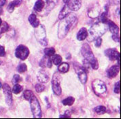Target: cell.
<instances>
[{"label": "cell", "instance_id": "6da1fadb", "mask_svg": "<svg viewBox=\"0 0 121 119\" xmlns=\"http://www.w3.org/2000/svg\"><path fill=\"white\" fill-rule=\"evenodd\" d=\"M76 21V16L73 14H69L64 18L61 19V21L59 24V29H58L59 38L63 39L65 38Z\"/></svg>", "mask_w": 121, "mask_h": 119}, {"label": "cell", "instance_id": "7a4b0ae2", "mask_svg": "<svg viewBox=\"0 0 121 119\" xmlns=\"http://www.w3.org/2000/svg\"><path fill=\"white\" fill-rule=\"evenodd\" d=\"M108 29L107 25L103 22H97L91 27L88 34V41H93L102 36Z\"/></svg>", "mask_w": 121, "mask_h": 119}, {"label": "cell", "instance_id": "3957f363", "mask_svg": "<svg viewBox=\"0 0 121 119\" xmlns=\"http://www.w3.org/2000/svg\"><path fill=\"white\" fill-rule=\"evenodd\" d=\"M29 101L31 103V110L33 115V118L35 119L41 118L42 116V112L40 104L39 103L38 99L35 95H33L30 99Z\"/></svg>", "mask_w": 121, "mask_h": 119}, {"label": "cell", "instance_id": "277c9868", "mask_svg": "<svg viewBox=\"0 0 121 119\" xmlns=\"http://www.w3.org/2000/svg\"><path fill=\"white\" fill-rule=\"evenodd\" d=\"M93 90L96 95H102L107 91V87L104 82L99 79H95L92 82Z\"/></svg>", "mask_w": 121, "mask_h": 119}, {"label": "cell", "instance_id": "5b68a950", "mask_svg": "<svg viewBox=\"0 0 121 119\" xmlns=\"http://www.w3.org/2000/svg\"><path fill=\"white\" fill-rule=\"evenodd\" d=\"M61 81V76L59 73H55L53 75L52 80V91L56 95H60L61 94V88L60 86V82Z\"/></svg>", "mask_w": 121, "mask_h": 119}, {"label": "cell", "instance_id": "8992f818", "mask_svg": "<svg viewBox=\"0 0 121 119\" xmlns=\"http://www.w3.org/2000/svg\"><path fill=\"white\" fill-rule=\"evenodd\" d=\"M36 29L35 31V35L36 38L39 40L42 46L47 45V41L46 40V31L44 27L42 25H39L38 27H35Z\"/></svg>", "mask_w": 121, "mask_h": 119}, {"label": "cell", "instance_id": "52a82bcc", "mask_svg": "<svg viewBox=\"0 0 121 119\" xmlns=\"http://www.w3.org/2000/svg\"><path fill=\"white\" fill-rule=\"evenodd\" d=\"M29 54V50L27 46L19 45L15 50V56L21 60H25Z\"/></svg>", "mask_w": 121, "mask_h": 119}, {"label": "cell", "instance_id": "ba28073f", "mask_svg": "<svg viewBox=\"0 0 121 119\" xmlns=\"http://www.w3.org/2000/svg\"><path fill=\"white\" fill-rule=\"evenodd\" d=\"M81 52H82V54L83 57H84L85 60L87 61L88 62L91 61V60L95 58L93 53L91 50V48L88 44L85 43L83 44L82 46V49H81Z\"/></svg>", "mask_w": 121, "mask_h": 119}, {"label": "cell", "instance_id": "9c48e42d", "mask_svg": "<svg viewBox=\"0 0 121 119\" xmlns=\"http://www.w3.org/2000/svg\"><path fill=\"white\" fill-rule=\"evenodd\" d=\"M3 91H4V96H5V99H6V103H7L8 106H10L12 103V91L11 88L10 86L5 83L3 87Z\"/></svg>", "mask_w": 121, "mask_h": 119}, {"label": "cell", "instance_id": "30bf717a", "mask_svg": "<svg viewBox=\"0 0 121 119\" xmlns=\"http://www.w3.org/2000/svg\"><path fill=\"white\" fill-rule=\"evenodd\" d=\"M63 2L71 11L78 10L82 5L81 0H63Z\"/></svg>", "mask_w": 121, "mask_h": 119}, {"label": "cell", "instance_id": "8fae6325", "mask_svg": "<svg viewBox=\"0 0 121 119\" xmlns=\"http://www.w3.org/2000/svg\"><path fill=\"white\" fill-rule=\"evenodd\" d=\"M105 54L110 59V61H115L120 58V53L116 50V49H108L105 51Z\"/></svg>", "mask_w": 121, "mask_h": 119}, {"label": "cell", "instance_id": "7c38bea8", "mask_svg": "<svg viewBox=\"0 0 121 119\" xmlns=\"http://www.w3.org/2000/svg\"><path fill=\"white\" fill-rule=\"evenodd\" d=\"M77 73L80 81L83 84H86V82H87V74H86V71L84 69L83 66L79 67V68L77 70Z\"/></svg>", "mask_w": 121, "mask_h": 119}, {"label": "cell", "instance_id": "4fadbf2b", "mask_svg": "<svg viewBox=\"0 0 121 119\" xmlns=\"http://www.w3.org/2000/svg\"><path fill=\"white\" fill-rule=\"evenodd\" d=\"M120 71V66L118 65H113L110 67L108 71V76L110 78H115L118 75Z\"/></svg>", "mask_w": 121, "mask_h": 119}, {"label": "cell", "instance_id": "5bb4252c", "mask_svg": "<svg viewBox=\"0 0 121 119\" xmlns=\"http://www.w3.org/2000/svg\"><path fill=\"white\" fill-rule=\"evenodd\" d=\"M39 65H40V67H42L43 68H45V67L50 68L52 67V61H51V59H50L49 57L45 54V56L40 61Z\"/></svg>", "mask_w": 121, "mask_h": 119}, {"label": "cell", "instance_id": "9a60e30c", "mask_svg": "<svg viewBox=\"0 0 121 119\" xmlns=\"http://www.w3.org/2000/svg\"><path fill=\"white\" fill-rule=\"evenodd\" d=\"M37 78L42 83H46L49 80V76L45 71H39L37 75Z\"/></svg>", "mask_w": 121, "mask_h": 119}, {"label": "cell", "instance_id": "2e32d148", "mask_svg": "<svg viewBox=\"0 0 121 119\" xmlns=\"http://www.w3.org/2000/svg\"><path fill=\"white\" fill-rule=\"evenodd\" d=\"M88 31L86 30V29L84 27H82L78 32L76 37H77V39L79 41H82L88 37Z\"/></svg>", "mask_w": 121, "mask_h": 119}, {"label": "cell", "instance_id": "e0dca14e", "mask_svg": "<svg viewBox=\"0 0 121 119\" xmlns=\"http://www.w3.org/2000/svg\"><path fill=\"white\" fill-rule=\"evenodd\" d=\"M21 4H22V0H14L8 4L7 10L10 13H12L16 7L19 6Z\"/></svg>", "mask_w": 121, "mask_h": 119}, {"label": "cell", "instance_id": "ac0fdd59", "mask_svg": "<svg viewBox=\"0 0 121 119\" xmlns=\"http://www.w3.org/2000/svg\"><path fill=\"white\" fill-rule=\"evenodd\" d=\"M107 22L108 24V27H109V29H110L111 33L112 34H118V33H119V28L116 25L115 23L114 22L112 21H110V20H108Z\"/></svg>", "mask_w": 121, "mask_h": 119}, {"label": "cell", "instance_id": "d6986e66", "mask_svg": "<svg viewBox=\"0 0 121 119\" xmlns=\"http://www.w3.org/2000/svg\"><path fill=\"white\" fill-rule=\"evenodd\" d=\"M29 21L30 22V24L35 28L38 27L39 25V19H38L36 15L34 14H31L29 16Z\"/></svg>", "mask_w": 121, "mask_h": 119}, {"label": "cell", "instance_id": "ffe728a7", "mask_svg": "<svg viewBox=\"0 0 121 119\" xmlns=\"http://www.w3.org/2000/svg\"><path fill=\"white\" fill-rule=\"evenodd\" d=\"M70 10H69V8L67 7V5H64V7L62 8V10H60V13H59V19H63V18H64L65 17H66L68 14H70Z\"/></svg>", "mask_w": 121, "mask_h": 119}, {"label": "cell", "instance_id": "44dd1931", "mask_svg": "<svg viewBox=\"0 0 121 119\" xmlns=\"http://www.w3.org/2000/svg\"><path fill=\"white\" fill-rule=\"evenodd\" d=\"M99 14V8L98 6H95L91 8V10L88 12V16L91 18H96Z\"/></svg>", "mask_w": 121, "mask_h": 119}, {"label": "cell", "instance_id": "7402d4cb", "mask_svg": "<svg viewBox=\"0 0 121 119\" xmlns=\"http://www.w3.org/2000/svg\"><path fill=\"white\" fill-rule=\"evenodd\" d=\"M44 6V1L43 0H37L34 5V10L37 12H41Z\"/></svg>", "mask_w": 121, "mask_h": 119}, {"label": "cell", "instance_id": "603a6c76", "mask_svg": "<svg viewBox=\"0 0 121 119\" xmlns=\"http://www.w3.org/2000/svg\"><path fill=\"white\" fill-rule=\"evenodd\" d=\"M69 65L67 63H63L61 64H59V66L58 67V70L62 73H66L69 71Z\"/></svg>", "mask_w": 121, "mask_h": 119}, {"label": "cell", "instance_id": "cb8c5ba5", "mask_svg": "<svg viewBox=\"0 0 121 119\" xmlns=\"http://www.w3.org/2000/svg\"><path fill=\"white\" fill-rule=\"evenodd\" d=\"M75 101V99L73 97H69L62 101V103L64 106H72Z\"/></svg>", "mask_w": 121, "mask_h": 119}, {"label": "cell", "instance_id": "d4e9b609", "mask_svg": "<svg viewBox=\"0 0 121 119\" xmlns=\"http://www.w3.org/2000/svg\"><path fill=\"white\" fill-rule=\"evenodd\" d=\"M94 111L98 114H105L106 112V108L105 106H97L96 108H95L94 109Z\"/></svg>", "mask_w": 121, "mask_h": 119}, {"label": "cell", "instance_id": "484cf974", "mask_svg": "<svg viewBox=\"0 0 121 119\" xmlns=\"http://www.w3.org/2000/svg\"><path fill=\"white\" fill-rule=\"evenodd\" d=\"M9 29V25L6 22H2L0 25V34L6 32Z\"/></svg>", "mask_w": 121, "mask_h": 119}, {"label": "cell", "instance_id": "4316f807", "mask_svg": "<svg viewBox=\"0 0 121 119\" xmlns=\"http://www.w3.org/2000/svg\"><path fill=\"white\" fill-rule=\"evenodd\" d=\"M88 63L90 64L91 67H92L93 70H97L99 68V63H98V61L97 59L95 57L93 59H92L91 61L88 62Z\"/></svg>", "mask_w": 121, "mask_h": 119}, {"label": "cell", "instance_id": "83f0119b", "mask_svg": "<svg viewBox=\"0 0 121 119\" xmlns=\"http://www.w3.org/2000/svg\"><path fill=\"white\" fill-rule=\"evenodd\" d=\"M52 62H53V63L55 65H59L62 62V57H60V55H59V54L54 55L53 57H52Z\"/></svg>", "mask_w": 121, "mask_h": 119}, {"label": "cell", "instance_id": "f1b7e54d", "mask_svg": "<svg viewBox=\"0 0 121 119\" xmlns=\"http://www.w3.org/2000/svg\"><path fill=\"white\" fill-rule=\"evenodd\" d=\"M55 53V50L54 48H46L44 49V54L48 57H51L53 56Z\"/></svg>", "mask_w": 121, "mask_h": 119}, {"label": "cell", "instance_id": "f546056e", "mask_svg": "<svg viewBox=\"0 0 121 119\" xmlns=\"http://www.w3.org/2000/svg\"><path fill=\"white\" fill-rule=\"evenodd\" d=\"M23 95H24V97H25V99L26 100L29 101L31 97L33 95H33V93L32 91H31V90H26V91H24Z\"/></svg>", "mask_w": 121, "mask_h": 119}, {"label": "cell", "instance_id": "4dcf8cb0", "mask_svg": "<svg viewBox=\"0 0 121 119\" xmlns=\"http://www.w3.org/2000/svg\"><path fill=\"white\" fill-rule=\"evenodd\" d=\"M22 91V87L21 86L20 84H14V86L13 88H12V91H13L14 93H15V94H18V93H20Z\"/></svg>", "mask_w": 121, "mask_h": 119}, {"label": "cell", "instance_id": "1f68e13d", "mask_svg": "<svg viewBox=\"0 0 121 119\" xmlns=\"http://www.w3.org/2000/svg\"><path fill=\"white\" fill-rule=\"evenodd\" d=\"M35 91L38 93H42L43 92L44 90H45V86L43 85L42 84L38 83V84H35Z\"/></svg>", "mask_w": 121, "mask_h": 119}, {"label": "cell", "instance_id": "d6a6232c", "mask_svg": "<svg viewBox=\"0 0 121 119\" xmlns=\"http://www.w3.org/2000/svg\"><path fill=\"white\" fill-rule=\"evenodd\" d=\"M17 70H18V71L19 73H24L25 71H26L27 70V67L26 64H25V63H21V65H18Z\"/></svg>", "mask_w": 121, "mask_h": 119}, {"label": "cell", "instance_id": "836d02e7", "mask_svg": "<svg viewBox=\"0 0 121 119\" xmlns=\"http://www.w3.org/2000/svg\"><path fill=\"white\" fill-rule=\"evenodd\" d=\"M101 21L103 23H106L108 19V11H105L101 15Z\"/></svg>", "mask_w": 121, "mask_h": 119}, {"label": "cell", "instance_id": "e575fe53", "mask_svg": "<svg viewBox=\"0 0 121 119\" xmlns=\"http://www.w3.org/2000/svg\"><path fill=\"white\" fill-rule=\"evenodd\" d=\"M22 80V78L20 77V76L18 74H15L14 76H13V78H12V83L14 84H18L19 82H21Z\"/></svg>", "mask_w": 121, "mask_h": 119}, {"label": "cell", "instance_id": "d590c367", "mask_svg": "<svg viewBox=\"0 0 121 119\" xmlns=\"http://www.w3.org/2000/svg\"><path fill=\"white\" fill-rule=\"evenodd\" d=\"M120 87H121V82H117L115 84V86H114V93L116 94H119L120 93Z\"/></svg>", "mask_w": 121, "mask_h": 119}, {"label": "cell", "instance_id": "8d00e7d4", "mask_svg": "<svg viewBox=\"0 0 121 119\" xmlns=\"http://www.w3.org/2000/svg\"><path fill=\"white\" fill-rule=\"evenodd\" d=\"M95 41V46L96 47H100L101 45V43H102V39L101 38H99L96 39Z\"/></svg>", "mask_w": 121, "mask_h": 119}, {"label": "cell", "instance_id": "74e56055", "mask_svg": "<svg viewBox=\"0 0 121 119\" xmlns=\"http://www.w3.org/2000/svg\"><path fill=\"white\" fill-rule=\"evenodd\" d=\"M6 55L5 48L2 46H0V57H4Z\"/></svg>", "mask_w": 121, "mask_h": 119}, {"label": "cell", "instance_id": "f35d334b", "mask_svg": "<svg viewBox=\"0 0 121 119\" xmlns=\"http://www.w3.org/2000/svg\"><path fill=\"white\" fill-rule=\"evenodd\" d=\"M112 39L116 42H120V37L118 36V34H113Z\"/></svg>", "mask_w": 121, "mask_h": 119}, {"label": "cell", "instance_id": "ab89813d", "mask_svg": "<svg viewBox=\"0 0 121 119\" xmlns=\"http://www.w3.org/2000/svg\"><path fill=\"white\" fill-rule=\"evenodd\" d=\"M6 0H0V7H2L6 4Z\"/></svg>", "mask_w": 121, "mask_h": 119}, {"label": "cell", "instance_id": "60d3db41", "mask_svg": "<svg viewBox=\"0 0 121 119\" xmlns=\"http://www.w3.org/2000/svg\"><path fill=\"white\" fill-rule=\"evenodd\" d=\"M70 116H67V114H65V115H60L59 116V118H70Z\"/></svg>", "mask_w": 121, "mask_h": 119}, {"label": "cell", "instance_id": "b9f144b4", "mask_svg": "<svg viewBox=\"0 0 121 119\" xmlns=\"http://www.w3.org/2000/svg\"><path fill=\"white\" fill-rule=\"evenodd\" d=\"M53 1L54 0H46V1H47V3L48 4V3H51V2H53Z\"/></svg>", "mask_w": 121, "mask_h": 119}, {"label": "cell", "instance_id": "7bdbcfd3", "mask_svg": "<svg viewBox=\"0 0 121 119\" xmlns=\"http://www.w3.org/2000/svg\"><path fill=\"white\" fill-rule=\"evenodd\" d=\"M1 22H2V20H1V18H0V25H1Z\"/></svg>", "mask_w": 121, "mask_h": 119}, {"label": "cell", "instance_id": "ee69618b", "mask_svg": "<svg viewBox=\"0 0 121 119\" xmlns=\"http://www.w3.org/2000/svg\"><path fill=\"white\" fill-rule=\"evenodd\" d=\"M1 63H2V62H1V60L0 59V65H1Z\"/></svg>", "mask_w": 121, "mask_h": 119}, {"label": "cell", "instance_id": "f6af8a7d", "mask_svg": "<svg viewBox=\"0 0 121 119\" xmlns=\"http://www.w3.org/2000/svg\"><path fill=\"white\" fill-rule=\"evenodd\" d=\"M1 87V82H0V88Z\"/></svg>", "mask_w": 121, "mask_h": 119}]
</instances>
